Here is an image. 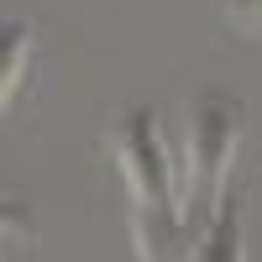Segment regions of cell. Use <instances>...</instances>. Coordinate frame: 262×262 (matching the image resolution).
<instances>
[{"instance_id":"7a4b0ae2","label":"cell","mask_w":262,"mask_h":262,"mask_svg":"<svg viewBox=\"0 0 262 262\" xmlns=\"http://www.w3.org/2000/svg\"><path fill=\"white\" fill-rule=\"evenodd\" d=\"M242 137V100L226 90H200L189 105V131H184V200L189 210H210L226 189L231 152Z\"/></svg>"},{"instance_id":"6da1fadb","label":"cell","mask_w":262,"mask_h":262,"mask_svg":"<svg viewBox=\"0 0 262 262\" xmlns=\"http://www.w3.org/2000/svg\"><path fill=\"white\" fill-rule=\"evenodd\" d=\"M116 168H121V184L131 200V231H137L142 262H179L184 205H179L173 158L158 131V111L137 105L116 121Z\"/></svg>"},{"instance_id":"277c9868","label":"cell","mask_w":262,"mask_h":262,"mask_svg":"<svg viewBox=\"0 0 262 262\" xmlns=\"http://www.w3.org/2000/svg\"><path fill=\"white\" fill-rule=\"evenodd\" d=\"M32 63V21H0V111L16 100Z\"/></svg>"},{"instance_id":"5b68a950","label":"cell","mask_w":262,"mask_h":262,"mask_svg":"<svg viewBox=\"0 0 262 262\" xmlns=\"http://www.w3.org/2000/svg\"><path fill=\"white\" fill-rule=\"evenodd\" d=\"M231 16L247 27H262V0H231Z\"/></svg>"},{"instance_id":"3957f363","label":"cell","mask_w":262,"mask_h":262,"mask_svg":"<svg viewBox=\"0 0 262 262\" xmlns=\"http://www.w3.org/2000/svg\"><path fill=\"white\" fill-rule=\"evenodd\" d=\"M179 262H247V210H242V200L215 210V221L194 242V252L179 257Z\"/></svg>"}]
</instances>
